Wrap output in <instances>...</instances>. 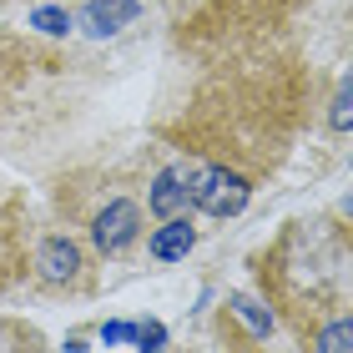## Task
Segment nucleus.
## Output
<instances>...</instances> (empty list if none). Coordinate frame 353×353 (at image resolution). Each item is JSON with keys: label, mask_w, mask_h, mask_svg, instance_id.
I'll return each instance as SVG.
<instances>
[{"label": "nucleus", "mask_w": 353, "mask_h": 353, "mask_svg": "<svg viewBox=\"0 0 353 353\" xmlns=\"http://www.w3.org/2000/svg\"><path fill=\"white\" fill-rule=\"evenodd\" d=\"M258 278L272 288L293 333L308 343V333L328 318L353 313V232L328 222H293L278 248L263 252Z\"/></svg>", "instance_id": "nucleus-1"}, {"label": "nucleus", "mask_w": 353, "mask_h": 353, "mask_svg": "<svg viewBox=\"0 0 353 353\" xmlns=\"http://www.w3.org/2000/svg\"><path fill=\"white\" fill-rule=\"evenodd\" d=\"M187 202L207 217H237L248 207V182L228 167H187Z\"/></svg>", "instance_id": "nucleus-2"}, {"label": "nucleus", "mask_w": 353, "mask_h": 353, "mask_svg": "<svg viewBox=\"0 0 353 353\" xmlns=\"http://www.w3.org/2000/svg\"><path fill=\"white\" fill-rule=\"evenodd\" d=\"M137 222H141V212H137V202H111L101 217H96V228H91V243L101 248V252H121L126 243L137 237Z\"/></svg>", "instance_id": "nucleus-3"}, {"label": "nucleus", "mask_w": 353, "mask_h": 353, "mask_svg": "<svg viewBox=\"0 0 353 353\" xmlns=\"http://www.w3.org/2000/svg\"><path fill=\"white\" fill-rule=\"evenodd\" d=\"M36 268L46 283H71L76 272H81V248L71 243V237H46L41 252H36Z\"/></svg>", "instance_id": "nucleus-4"}, {"label": "nucleus", "mask_w": 353, "mask_h": 353, "mask_svg": "<svg viewBox=\"0 0 353 353\" xmlns=\"http://www.w3.org/2000/svg\"><path fill=\"white\" fill-rule=\"evenodd\" d=\"M187 167H167L162 176L152 182V212L172 222V217H187Z\"/></svg>", "instance_id": "nucleus-5"}, {"label": "nucleus", "mask_w": 353, "mask_h": 353, "mask_svg": "<svg viewBox=\"0 0 353 353\" xmlns=\"http://www.w3.org/2000/svg\"><path fill=\"white\" fill-rule=\"evenodd\" d=\"M137 0H91V6L81 10V21H86V30L91 36H117L121 26H132L137 21Z\"/></svg>", "instance_id": "nucleus-6"}, {"label": "nucleus", "mask_w": 353, "mask_h": 353, "mask_svg": "<svg viewBox=\"0 0 353 353\" xmlns=\"http://www.w3.org/2000/svg\"><path fill=\"white\" fill-rule=\"evenodd\" d=\"M192 243H197V232H192V222L187 217H172L162 222V232L152 237V258L157 263H176V258H187Z\"/></svg>", "instance_id": "nucleus-7"}, {"label": "nucleus", "mask_w": 353, "mask_h": 353, "mask_svg": "<svg viewBox=\"0 0 353 353\" xmlns=\"http://www.w3.org/2000/svg\"><path fill=\"white\" fill-rule=\"evenodd\" d=\"M313 353H353V313L348 318H328L323 328L308 333Z\"/></svg>", "instance_id": "nucleus-8"}, {"label": "nucleus", "mask_w": 353, "mask_h": 353, "mask_svg": "<svg viewBox=\"0 0 353 353\" xmlns=\"http://www.w3.org/2000/svg\"><path fill=\"white\" fill-rule=\"evenodd\" d=\"M328 121L339 126V132H353V76L343 81V91L333 96V111H328Z\"/></svg>", "instance_id": "nucleus-9"}, {"label": "nucleus", "mask_w": 353, "mask_h": 353, "mask_svg": "<svg viewBox=\"0 0 353 353\" xmlns=\"http://www.w3.org/2000/svg\"><path fill=\"white\" fill-rule=\"evenodd\" d=\"M232 308L237 313H243L248 318V323H252V333H258V339H268V328H272V318L258 308V303H252V298H243V293H232Z\"/></svg>", "instance_id": "nucleus-10"}, {"label": "nucleus", "mask_w": 353, "mask_h": 353, "mask_svg": "<svg viewBox=\"0 0 353 353\" xmlns=\"http://www.w3.org/2000/svg\"><path fill=\"white\" fill-rule=\"evenodd\" d=\"M132 339L141 343V353H157V348L167 343V328H162V323H141V328L132 333Z\"/></svg>", "instance_id": "nucleus-11"}, {"label": "nucleus", "mask_w": 353, "mask_h": 353, "mask_svg": "<svg viewBox=\"0 0 353 353\" xmlns=\"http://www.w3.org/2000/svg\"><path fill=\"white\" fill-rule=\"evenodd\" d=\"M36 26L46 30V36H66L71 15H66V10H36Z\"/></svg>", "instance_id": "nucleus-12"}, {"label": "nucleus", "mask_w": 353, "mask_h": 353, "mask_svg": "<svg viewBox=\"0 0 353 353\" xmlns=\"http://www.w3.org/2000/svg\"><path fill=\"white\" fill-rule=\"evenodd\" d=\"M132 333H137L132 323H106V328H101V339H106V343H126Z\"/></svg>", "instance_id": "nucleus-13"}, {"label": "nucleus", "mask_w": 353, "mask_h": 353, "mask_svg": "<svg viewBox=\"0 0 353 353\" xmlns=\"http://www.w3.org/2000/svg\"><path fill=\"white\" fill-rule=\"evenodd\" d=\"M343 217L353 222V192H348V197H343Z\"/></svg>", "instance_id": "nucleus-14"}, {"label": "nucleus", "mask_w": 353, "mask_h": 353, "mask_svg": "<svg viewBox=\"0 0 353 353\" xmlns=\"http://www.w3.org/2000/svg\"><path fill=\"white\" fill-rule=\"evenodd\" d=\"M348 167H353V157H348Z\"/></svg>", "instance_id": "nucleus-15"}]
</instances>
